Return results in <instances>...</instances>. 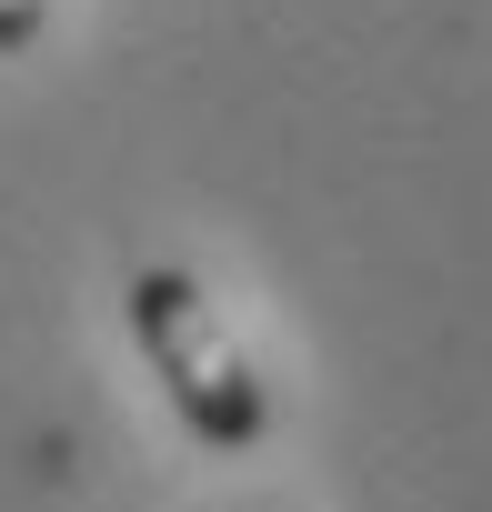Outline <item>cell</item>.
Listing matches in <instances>:
<instances>
[{"label":"cell","instance_id":"obj_1","mask_svg":"<svg viewBox=\"0 0 492 512\" xmlns=\"http://www.w3.org/2000/svg\"><path fill=\"white\" fill-rule=\"evenodd\" d=\"M121 312H131V342H141V362L161 372V392H171V412H181V432H191L201 452H252V442L272 432V392H262V372L241 362V342L221 332L211 292H201L181 262L131 272Z\"/></svg>","mask_w":492,"mask_h":512},{"label":"cell","instance_id":"obj_2","mask_svg":"<svg viewBox=\"0 0 492 512\" xmlns=\"http://www.w3.org/2000/svg\"><path fill=\"white\" fill-rule=\"evenodd\" d=\"M41 31H51V0H0V61H21Z\"/></svg>","mask_w":492,"mask_h":512}]
</instances>
